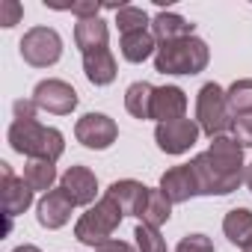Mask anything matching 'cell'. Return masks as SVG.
Here are the masks:
<instances>
[{"label": "cell", "instance_id": "cell-24", "mask_svg": "<svg viewBox=\"0 0 252 252\" xmlns=\"http://www.w3.org/2000/svg\"><path fill=\"white\" fill-rule=\"evenodd\" d=\"M225 98H228L231 119H237V116H249V113H252V77L234 80V83L225 89Z\"/></svg>", "mask_w": 252, "mask_h": 252}, {"label": "cell", "instance_id": "cell-21", "mask_svg": "<svg viewBox=\"0 0 252 252\" xmlns=\"http://www.w3.org/2000/svg\"><path fill=\"white\" fill-rule=\"evenodd\" d=\"M152 101H155V86L149 80H137L125 89V110L134 119H152Z\"/></svg>", "mask_w": 252, "mask_h": 252}, {"label": "cell", "instance_id": "cell-28", "mask_svg": "<svg viewBox=\"0 0 252 252\" xmlns=\"http://www.w3.org/2000/svg\"><path fill=\"white\" fill-rule=\"evenodd\" d=\"M231 137L243 146V149H252V113L249 116H237L231 122Z\"/></svg>", "mask_w": 252, "mask_h": 252}, {"label": "cell", "instance_id": "cell-33", "mask_svg": "<svg viewBox=\"0 0 252 252\" xmlns=\"http://www.w3.org/2000/svg\"><path fill=\"white\" fill-rule=\"evenodd\" d=\"M12 252H42L39 246H33V243H21V246H15Z\"/></svg>", "mask_w": 252, "mask_h": 252}, {"label": "cell", "instance_id": "cell-31", "mask_svg": "<svg viewBox=\"0 0 252 252\" xmlns=\"http://www.w3.org/2000/svg\"><path fill=\"white\" fill-rule=\"evenodd\" d=\"M12 110H15V119H36V101L33 98H18L15 104H12Z\"/></svg>", "mask_w": 252, "mask_h": 252}, {"label": "cell", "instance_id": "cell-12", "mask_svg": "<svg viewBox=\"0 0 252 252\" xmlns=\"http://www.w3.org/2000/svg\"><path fill=\"white\" fill-rule=\"evenodd\" d=\"M71 211H74V202H71L63 190H51V193H45V196L39 199V205H36V220H39L42 228L57 231V228H63V225L71 220Z\"/></svg>", "mask_w": 252, "mask_h": 252}, {"label": "cell", "instance_id": "cell-22", "mask_svg": "<svg viewBox=\"0 0 252 252\" xmlns=\"http://www.w3.org/2000/svg\"><path fill=\"white\" fill-rule=\"evenodd\" d=\"M21 178L27 181V187L33 193H39V190L42 193H51L54 190V181H57V166L51 160H27Z\"/></svg>", "mask_w": 252, "mask_h": 252}, {"label": "cell", "instance_id": "cell-6", "mask_svg": "<svg viewBox=\"0 0 252 252\" xmlns=\"http://www.w3.org/2000/svg\"><path fill=\"white\" fill-rule=\"evenodd\" d=\"M21 57L33 68H48L57 65L63 57V39L54 27H30L21 39Z\"/></svg>", "mask_w": 252, "mask_h": 252}, {"label": "cell", "instance_id": "cell-3", "mask_svg": "<svg viewBox=\"0 0 252 252\" xmlns=\"http://www.w3.org/2000/svg\"><path fill=\"white\" fill-rule=\"evenodd\" d=\"M208 163L217 175V196L234 193L246 181V163H243V146L234 137H214L208 146Z\"/></svg>", "mask_w": 252, "mask_h": 252}, {"label": "cell", "instance_id": "cell-27", "mask_svg": "<svg viewBox=\"0 0 252 252\" xmlns=\"http://www.w3.org/2000/svg\"><path fill=\"white\" fill-rule=\"evenodd\" d=\"M51 9H65V12L77 15V21H83V18H98L104 3H98V0H80V3H65V6H51Z\"/></svg>", "mask_w": 252, "mask_h": 252}, {"label": "cell", "instance_id": "cell-16", "mask_svg": "<svg viewBox=\"0 0 252 252\" xmlns=\"http://www.w3.org/2000/svg\"><path fill=\"white\" fill-rule=\"evenodd\" d=\"M83 71H86V80L92 86H107L116 80L119 65H116V57L110 54V48H101V51L83 54Z\"/></svg>", "mask_w": 252, "mask_h": 252}, {"label": "cell", "instance_id": "cell-10", "mask_svg": "<svg viewBox=\"0 0 252 252\" xmlns=\"http://www.w3.org/2000/svg\"><path fill=\"white\" fill-rule=\"evenodd\" d=\"M60 190L74 202V208L77 205H92L95 196H98V178L86 166H68L60 175Z\"/></svg>", "mask_w": 252, "mask_h": 252}, {"label": "cell", "instance_id": "cell-26", "mask_svg": "<svg viewBox=\"0 0 252 252\" xmlns=\"http://www.w3.org/2000/svg\"><path fill=\"white\" fill-rule=\"evenodd\" d=\"M134 237H137V249L140 252H166V240L160 237V228H155V225L140 222L134 228Z\"/></svg>", "mask_w": 252, "mask_h": 252}, {"label": "cell", "instance_id": "cell-18", "mask_svg": "<svg viewBox=\"0 0 252 252\" xmlns=\"http://www.w3.org/2000/svg\"><path fill=\"white\" fill-rule=\"evenodd\" d=\"M107 42H110V30L101 18H83L74 24V45L83 54L101 51V48H107Z\"/></svg>", "mask_w": 252, "mask_h": 252}, {"label": "cell", "instance_id": "cell-20", "mask_svg": "<svg viewBox=\"0 0 252 252\" xmlns=\"http://www.w3.org/2000/svg\"><path fill=\"white\" fill-rule=\"evenodd\" d=\"M222 234L228 237V243L246 249L252 246V211L249 208H231L222 220Z\"/></svg>", "mask_w": 252, "mask_h": 252}, {"label": "cell", "instance_id": "cell-29", "mask_svg": "<svg viewBox=\"0 0 252 252\" xmlns=\"http://www.w3.org/2000/svg\"><path fill=\"white\" fill-rule=\"evenodd\" d=\"M175 252H214V243H211L208 234H199L196 231V234H184Z\"/></svg>", "mask_w": 252, "mask_h": 252}, {"label": "cell", "instance_id": "cell-9", "mask_svg": "<svg viewBox=\"0 0 252 252\" xmlns=\"http://www.w3.org/2000/svg\"><path fill=\"white\" fill-rule=\"evenodd\" d=\"M74 137L77 143H83L86 149H95V152H104L116 143L119 137V128L116 122L107 116V113H83L74 125Z\"/></svg>", "mask_w": 252, "mask_h": 252}, {"label": "cell", "instance_id": "cell-17", "mask_svg": "<svg viewBox=\"0 0 252 252\" xmlns=\"http://www.w3.org/2000/svg\"><path fill=\"white\" fill-rule=\"evenodd\" d=\"M152 33L160 45H166V42H178V39L193 36V24L187 18H181L178 12H158L152 18Z\"/></svg>", "mask_w": 252, "mask_h": 252}, {"label": "cell", "instance_id": "cell-1", "mask_svg": "<svg viewBox=\"0 0 252 252\" xmlns=\"http://www.w3.org/2000/svg\"><path fill=\"white\" fill-rule=\"evenodd\" d=\"M9 146L27 160H51L57 163L65 152V137L57 128H48L39 119H15L9 125Z\"/></svg>", "mask_w": 252, "mask_h": 252}, {"label": "cell", "instance_id": "cell-14", "mask_svg": "<svg viewBox=\"0 0 252 252\" xmlns=\"http://www.w3.org/2000/svg\"><path fill=\"white\" fill-rule=\"evenodd\" d=\"M187 113V95L181 86H155V101H152V119L158 125L184 119Z\"/></svg>", "mask_w": 252, "mask_h": 252}, {"label": "cell", "instance_id": "cell-32", "mask_svg": "<svg viewBox=\"0 0 252 252\" xmlns=\"http://www.w3.org/2000/svg\"><path fill=\"white\" fill-rule=\"evenodd\" d=\"M95 252H140V249H134V246H131L128 240H116V237H113V240L101 243V246H98Z\"/></svg>", "mask_w": 252, "mask_h": 252}, {"label": "cell", "instance_id": "cell-25", "mask_svg": "<svg viewBox=\"0 0 252 252\" xmlns=\"http://www.w3.org/2000/svg\"><path fill=\"white\" fill-rule=\"evenodd\" d=\"M116 27H119L122 36H125V33H137V30H149V27H152V18H149L146 9H140V6L122 3V6L116 9Z\"/></svg>", "mask_w": 252, "mask_h": 252}, {"label": "cell", "instance_id": "cell-34", "mask_svg": "<svg viewBox=\"0 0 252 252\" xmlns=\"http://www.w3.org/2000/svg\"><path fill=\"white\" fill-rule=\"evenodd\" d=\"M246 187H249V190H252V163H249V166H246Z\"/></svg>", "mask_w": 252, "mask_h": 252}, {"label": "cell", "instance_id": "cell-13", "mask_svg": "<svg viewBox=\"0 0 252 252\" xmlns=\"http://www.w3.org/2000/svg\"><path fill=\"white\" fill-rule=\"evenodd\" d=\"M149 190H152V187H146V184H140V181H134V178H125V181H113V184L107 187V196L122 208L125 217H143Z\"/></svg>", "mask_w": 252, "mask_h": 252}, {"label": "cell", "instance_id": "cell-5", "mask_svg": "<svg viewBox=\"0 0 252 252\" xmlns=\"http://www.w3.org/2000/svg\"><path fill=\"white\" fill-rule=\"evenodd\" d=\"M196 122L202 134H208L211 140L214 137H222L228 128H231V110H228V98H225V89L220 83H205L196 95Z\"/></svg>", "mask_w": 252, "mask_h": 252}, {"label": "cell", "instance_id": "cell-4", "mask_svg": "<svg viewBox=\"0 0 252 252\" xmlns=\"http://www.w3.org/2000/svg\"><path fill=\"white\" fill-rule=\"evenodd\" d=\"M122 220H125V214H122V208L104 193L95 205H89L86 208V214L74 222V237L83 243V246H92V249H98L101 243H107V240H113V231L122 225Z\"/></svg>", "mask_w": 252, "mask_h": 252}, {"label": "cell", "instance_id": "cell-19", "mask_svg": "<svg viewBox=\"0 0 252 252\" xmlns=\"http://www.w3.org/2000/svg\"><path fill=\"white\" fill-rule=\"evenodd\" d=\"M119 48H122V57L128 63H146L149 57L158 54V39L149 27V30H137V33H125Z\"/></svg>", "mask_w": 252, "mask_h": 252}, {"label": "cell", "instance_id": "cell-23", "mask_svg": "<svg viewBox=\"0 0 252 252\" xmlns=\"http://www.w3.org/2000/svg\"><path fill=\"white\" fill-rule=\"evenodd\" d=\"M169 217H172V202L163 196V190L160 187L158 190H149V199H146V208H143L140 222L160 228L163 222H169Z\"/></svg>", "mask_w": 252, "mask_h": 252}, {"label": "cell", "instance_id": "cell-11", "mask_svg": "<svg viewBox=\"0 0 252 252\" xmlns=\"http://www.w3.org/2000/svg\"><path fill=\"white\" fill-rule=\"evenodd\" d=\"M0 172H3V184H0V190H3V214H6V220H12L33 205V190L27 187L24 178H18L12 172L9 163H0Z\"/></svg>", "mask_w": 252, "mask_h": 252}, {"label": "cell", "instance_id": "cell-8", "mask_svg": "<svg viewBox=\"0 0 252 252\" xmlns=\"http://www.w3.org/2000/svg\"><path fill=\"white\" fill-rule=\"evenodd\" d=\"M33 101L39 110L45 113H54V116H68L74 107H77V92L71 83L60 80V77H48V80H39L36 89H33Z\"/></svg>", "mask_w": 252, "mask_h": 252}, {"label": "cell", "instance_id": "cell-35", "mask_svg": "<svg viewBox=\"0 0 252 252\" xmlns=\"http://www.w3.org/2000/svg\"><path fill=\"white\" fill-rule=\"evenodd\" d=\"M243 252H252V246H246V249H243Z\"/></svg>", "mask_w": 252, "mask_h": 252}, {"label": "cell", "instance_id": "cell-30", "mask_svg": "<svg viewBox=\"0 0 252 252\" xmlns=\"http://www.w3.org/2000/svg\"><path fill=\"white\" fill-rule=\"evenodd\" d=\"M24 18V6L18 3V0H3L0 3V27H15L18 21Z\"/></svg>", "mask_w": 252, "mask_h": 252}, {"label": "cell", "instance_id": "cell-7", "mask_svg": "<svg viewBox=\"0 0 252 252\" xmlns=\"http://www.w3.org/2000/svg\"><path fill=\"white\" fill-rule=\"evenodd\" d=\"M202 128H199V122L196 119H175V122H163L155 128V143L160 152L166 155H184L196 146Z\"/></svg>", "mask_w": 252, "mask_h": 252}, {"label": "cell", "instance_id": "cell-2", "mask_svg": "<svg viewBox=\"0 0 252 252\" xmlns=\"http://www.w3.org/2000/svg\"><path fill=\"white\" fill-rule=\"evenodd\" d=\"M208 63H211V51L199 36L158 45L155 54V71L160 74H199L208 68Z\"/></svg>", "mask_w": 252, "mask_h": 252}, {"label": "cell", "instance_id": "cell-15", "mask_svg": "<svg viewBox=\"0 0 252 252\" xmlns=\"http://www.w3.org/2000/svg\"><path fill=\"white\" fill-rule=\"evenodd\" d=\"M160 190L163 196L172 202V205H181V202H190L196 193V178H193V169L190 163H181V166H172L160 175Z\"/></svg>", "mask_w": 252, "mask_h": 252}]
</instances>
